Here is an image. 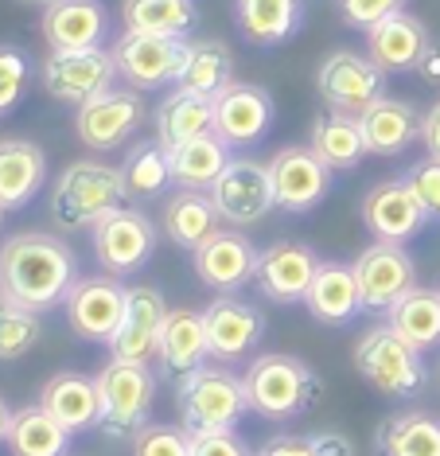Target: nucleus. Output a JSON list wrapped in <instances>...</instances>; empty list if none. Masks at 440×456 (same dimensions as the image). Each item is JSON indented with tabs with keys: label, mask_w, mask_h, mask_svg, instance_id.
<instances>
[{
	"label": "nucleus",
	"mask_w": 440,
	"mask_h": 456,
	"mask_svg": "<svg viewBox=\"0 0 440 456\" xmlns=\"http://www.w3.org/2000/svg\"><path fill=\"white\" fill-rule=\"evenodd\" d=\"M175 410L187 433H215V429H238L249 413L246 382L230 367L203 362L187 379L175 382Z\"/></svg>",
	"instance_id": "20e7f679"
},
{
	"label": "nucleus",
	"mask_w": 440,
	"mask_h": 456,
	"mask_svg": "<svg viewBox=\"0 0 440 456\" xmlns=\"http://www.w3.org/2000/svg\"><path fill=\"white\" fill-rule=\"evenodd\" d=\"M144 113H149V106H144L141 90L110 86L106 94H98V98H90V102H82L78 106L75 133H78V141L86 144V149L110 152V149H118V144H125L133 133H137Z\"/></svg>",
	"instance_id": "ddd939ff"
},
{
	"label": "nucleus",
	"mask_w": 440,
	"mask_h": 456,
	"mask_svg": "<svg viewBox=\"0 0 440 456\" xmlns=\"http://www.w3.org/2000/svg\"><path fill=\"white\" fill-rule=\"evenodd\" d=\"M316 90L335 113H359L386 98V70L359 51H331L316 70Z\"/></svg>",
	"instance_id": "9d476101"
},
{
	"label": "nucleus",
	"mask_w": 440,
	"mask_h": 456,
	"mask_svg": "<svg viewBox=\"0 0 440 456\" xmlns=\"http://www.w3.org/2000/svg\"><path fill=\"white\" fill-rule=\"evenodd\" d=\"M133 456H191V433L183 425L149 421L133 433Z\"/></svg>",
	"instance_id": "a19ab883"
},
{
	"label": "nucleus",
	"mask_w": 440,
	"mask_h": 456,
	"mask_svg": "<svg viewBox=\"0 0 440 456\" xmlns=\"http://www.w3.org/2000/svg\"><path fill=\"white\" fill-rule=\"evenodd\" d=\"M211 359L207 351V328H203V313H191V308H167L164 331H160V375L180 382L191 370H199Z\"/></svg>",
	"instance_id": "393cba45"
},
{
	"label": "nucleus",
	"mask_w": 440,
	"mask_h": 456,
	"mask_svg": "<svg viewBox=\"0 0 440 456\" xmlns=\"http://www.w3.org/2000/svg\"><path fill=\"white\" fill-rule=\"evenodd\" d=\"M312 320L328 328H343L363 313V293L354 281V269L347 262H320L316 277H312L308 293H304Z\"/></svg>",
	"instance_id": "a878e982"
},
{
	"label": "nucleus",
	"mask_w": 440,
	"mask_h": 456,
	"mask_svg": "<svg viewBox=\"0 0 440 456\" xmlns=\"http://www.w3.org/2000/svg\"><path fill=\"white\" fill-rule=\"evenodd\" d=\"M265 168L269 183H273V200L289 215H304L320 207L335 183V172L312 152V144H285L265 160Z\"/></svg>",
	"instance_id": "1a4fd4ad"
},
{
	"label": "nucleus",
	"mask_w": 440,
	"mask_h": 456,
	"mask_svg": "<svg viewBox=\"0 0 440 456\" xmlns=\"http://www.w3.org/2000/svg\"><path fill=\"white\" fill-rule=\"evenodd\" d=\"M405 183L413 188V195L421 200L428 223H440V160L436 157H425L410 164V172H405Z\"/></svg>",
	"instance_id": "37998d69"
},
{
	"label": "nucleus",
	"mask_w": 440,
	"mask_h": 456,
	"mask_svg": "<svg viewBox=\"0 0 440 456\" xmlns=\"http://www.w3.org/2000/svg\"><path fill=\"white\" fill-rule=\"evenodd\" d=\"M195 273L211 293H238L254 281L257 273V250L242 231H215L203 246L191 254Z\"/></svg>",
	"instance_id": "412c9836"
},
{
	"label": "nucleus",
	"mask_w": 440,
	"mask_h": 456,
	"mask_svg": "<svg viewBox=\"0 0 440 456\" xmlns=\"http://www.w3.org/2000/svg\"><path fill=\"white\" fill-rule=\"evenodd\" d=\"M94 257L98 265L113 277H129L144 269L156 254V226L137 207H118L113 215H106L98 226L90 231Z\"/></svg>",
	"instance_id": "0eeeda50"
},
{
	"label": "nucleus",
	"mask_w": 440,
	"mask_h": 456,
	"mask_svg": "<svg viewBox=\"0 0 440 456\" xmlns=\"http://www.w3.org/2000/svg\"><path fill=\"white\" fill-rule=\"evenodd\" d=\"M273 129V98L257 82H230L223 94L215 98V133L230 149L265 141Z\"/></svg>",
	"instance_id": "6ab92c4d"
},
{
	"label": "nucleus",
	"mask_w": 440,
	"mask_h": 456,
	"mask_svg": "<svg viewBox=\"0 0 440 456\" xmlns=\"http://www.w3.org/2000/svg\"><path fill=\"white\" fill-rule=\"evenodd\" d=\"M379 456H440V418L425 410H405L382 421L374 437Z\"/></svg>",
	"instance_id": "f704fd0d"
},
{
	"label": "nucleus",
	"mask_w": 440,
	"mask_h": 456,
	"mask_svg": "<svg viewBox=\"0 0 440 456\" xmlns=\"http://www.w3.org/2000/svg\"><path fill=\"white\" fill-rule=\"evenodd\" d=\"M335 8H339V16H343V24H347V28L371 32L379 20L402 12L405 0H335Z\"/></svg>",
	"instance_id": "c03bdc74"
},
{
	"label": "nucleus",
	"mask_w": 440,
	"mask_h": 456,
	"mask_svg": "<svg viewBox=\"0 0 440 456\" xmlns=\"http://www.w3.org/2000/svg\"><path fill=\"white\" fill-rule=\"evenodd\" d=\"M8 425H12V406L0 398V444H8Z\"/></svg>",
	"instance_id": "3c124183"
},
{
	"label": "nucleus",
	"mask_w": 440,
	"mask_h": 456,
	"mask_svg": "<svg viewBox=\"0 0 440 456\" xmlns=\"http://www.w3.org/2000/svg\"><path fill=\"white\" fill-rule=\"evenodd\" d=\"M167 164H172L175 188L207 191L230 164V144L218 137V133H203V137H191L187 144L167 149Z\"/></svg>",
	"instance_id": "2f4dec72"
},
{
	"label": "nucleus",
	"mask_w": 440,
	"mask_h": 456,
	"mask_svg": "<svg viewBox=\"0 0 440 456\" xmlns=\"http://www.w3.org/2000/svg\"><path fill=\"white\" fill-rule=\"evenodd\" d=\"M167 320L164 293L156 285H133L129 300H125V320L118 328V336L110 339V355L113 362H137L149 367L160 355V331Z\"/></svg>",
	"instance_id": "dca6fc26"
},
{
	"label": "nucleus",
	"mask_w": 440,
	"mask_h": 456,
	"mask_svg": "<svg viewBox=\"0 0 440 456\" xmlns=\"http://www.w3.org/2000/svg\"><path fill=\"white\" fill-rule=\"evenodd\" d=\"M39 406H44L59 425H67L70 433H86L102 421V390L94 375L82 370H59L44 382L39 390Z\"/></svg>",
	"instance_id": "b1692460"
},
{
	"label": "nucleus",
	"mask_w": 440,
	"mask_h": 456,
	"mask_svg": "<svg viewBox=\"0 0 440 456\" xmlns=\"http://www.w3.org/2000/svg\"><path fill=\"white\" fill-rule=\"evenodd\" d=\"M421 144L428 149V157L440 160V102H433L421 118Z\"/></svg>",
	"instance_id": "09e8293b"
},
{
	"label": "nucleus",
	"mask_w": 440,
	"mask_h": 456,
	"mask_svg": "<svg viewBox=\"0 0 440 456\" xmlns=\"http://www.w3.org/2000/svg\"><path fill=\"white\" fill-rule=\"evenodd\" d=\"M316 269H320V257L312 246L281 238V242L257 250L254 285H257V293L265 300H273V305H297V300H304V293H308Z\"/></svg>",
	"instance_id": "a211bd4d"
},
{
	"label": "nucleus",
	"mask_w": 440,
	"mask_h": 456,
	"mask_svg": "<svg viewBox=\"0 0 440 456\" xmlns=\"http://www.w3.org/2000/svg\"><path fill=\"white\" fill-rule=\"evenodd\" d=\"M70 437L75 433L67 425H59L39 402L12 410V425H8V449H12V456H67Z\"/></svg>",
	"instance_id": "e433bc0d"
},
{
	"label": "nucleus",
	"mask_w": 440,
	"mask_h": 456,
	"mask_svg": "<svg viewBox=\"0 0 440 456\" xmlns=\"http://www.w3.org/2000/svg\"><path fill=\"white\" fill-rule=\"evenodd\" d=\"M121 20L125 32L187 36V28L195 24V0H125Z\"/></svg>",
	"instance_id": "58836bf2"
},
{
	"label": "nucleus",
	"mask_w": 440,
	"mask_h": 456,
	"mask_svg": "<svg viewBox=\"0 0 440 456\" xmlns=\"http://www.w3.org/2000/svg\"><path fill=\"white\" fill-rule=\"evenodd\" d=\"M308 441H312V452H316V456H354L351 437H343V433H335V429L312 433Z\"/></svg>",
	"instance_id": "de8ad7c7"
},
{
	"label": "nucleus",
	"mask_w": 440,
	"mask_h": 456,
	"mask_svg": "<svg viewBox=\"0 0 440 456\" xmlns=\"http://www.w3.org/2000/svg\"><path fill=\"white\" fill-rule=\"evenodd\" d=\"M28 78H31L28 55L12 44H0V118L20 106V98H24V90H28Z\"/></svg>",
	"instance_id": "79ce46f5"
},
{
	"label": "nucleus",
	"mask_w": 440,
	"mask_h": 456,
	"mask_svg": "<svg viewBox=\"0 0 440 456\" xmlns=\"http://www.w3.org/2000/svg\"><path fill=\"white\" fill-rule=\"evenodd\" d=\"M246 398L249 410L265 421H292L300 413H308L320 402L323 394V379L312 362H304L297 355H281V351H269V355H257L246 367Z\"/></svg>",
	"instance_id": "f03ea898"
},
{
	"label": "nucleus",
	"mask_w": 440,
	"mask_h": 456,
	"mask_svg": "<svg viewBox=\"0 0 440 456\" xmlns=\"http://www.w3.org/2000/svg\"><path fill=\"white\" fill-rule=\"evenodd\" d=\"M113 51L118 78H125L133 90H156L164 82H175L187 55L183 36H149V32H125Z\"/></svg>",
	"instance_id": "4468645a"
},
{
	"label": "nucleus",
	"mask_w": 440,
	"mask_h": 456,
	"mask_svg": "<svg viewBox=\"0 0 440 456\" xmlns=\"http://www.w3.org/2000/svg\"><path fill=\"white\" fill-rule=\"evenodd\" d=\"M363 226L374 234V242H394L405 246L410 238H417L428 226V215L421 200L413 195V188L402 180H382L363 195Z\"/></svg>",
	"instance_id": "f3484780"
},
{
	"label": "nucleus",
	"mask_w": 440,
	"mask_h": 456,
	"mask_svg": "<svg viewBox=\"0 0 440 456\" xmlns=\"http://www.w3.org/2000/svg\"><path fill=\"white\" fill-rule=\"evenodd\" d=\"M359 129L366 141V152L374 157H397L421 137V118L410 102L402 98H379L374 106L359 113Z\"/></svg>",
	"instance_id": "cd10ccee"
},
{
	"label": "nucleus",
	"mask_w": 440,
	"mask_h": 456,
	"mask_svg": "<svg viewBox=\"0 0 440 456\" xmlns=\"http://www.w3.org/2000/svg\"><path fill=\"white\" fill-rule=\"evenodd\" d=\"M312 152H316L331 172L359 168L366 157L359 118H354V113H335V110L320 113V118L312 121Z\"/></svg>",
	"instance_id": "72a5a7b5"
},
{
	"label": "nucleus",
	"mask_w": 440,
	"mask_h": 456,
	"mask_svg": "<svg viewBox=\"0 0 440 456\" xmlns=\"http://www.w3.org/2000/svg\"><path fill=\"white\" fill-rule=\"evenodd\" d=\"M0 219H4V207H0Z\"/></svg>",
	"instance_id": "5fc2aeb1"
},
{
	"label": "nucleus",
	"mask_w": 440,
	"mask_h": 456,
	"mask_svg": "<svg viewBox=\"0 0 440 456\" xmlns=\"http://www.w3.org/2000/svg\"><path fill=\"white\" fill-rule=\"evenodd\" d=\"M215 133V98H199L191 90L175 86L160 106H156V141L164 149L187 144L191 137Z\"/></svg>",
	"instance_id": "c756f323"
},
{
	"label": "nucleus",
	"mask_w": 440,
	"mask_h": 456,
	"mask_svg": "<svg viewBox=\"0 0 440 456\" xmlns=\"http://www.w3.org/2000/svg\"><path fill=\"white\" fill-rule=\"evenodd\" d=\"M44 39L51 51H86L102 47L110 32V12L102 0H55L44 8Z\"/></svg>",
	"instance_id": "5701e85b"
},
{
	"label": "nucleus",
	"mask_w": 440,
	"mask_h": 456,
	"mask_svg": "<svg viewBox=\"0 0 440 456\" xmlns=\"http://www.w3.org/2000/svg\"><path fill=\"white\" fill-rule=\"evenodd\" d=\"M354 370L386 398H413L428 382L425 351L413 347L410 339H402L390 324H379L359 336V344H354Z\"/></svg>",
	"instance_id": "39448f33"
},
{
	"label": "nucleus",
	"mask_w": 440,
	"mask_h": 456,
	"mask_svg": "<svg viewBox=\"0 0 440 456\" xmlns=\"http://www.w3.org/2000/svg\"><path fill=\"white\" fill-rule=\"evenodd\" d=\"M428 39H433V32H428L413 12L402 8V12L379 20V24L366 32V55H371L374 67H382L386 75H405V70H417Z\"/></svg>",
	"instance_id": "4be33fe9"
},
{
	"label": "nucleus",
	"mask_w": 440,
	"mask_h": 456,
	"mask_svg": "<svg viewBox=\"0 0 440 456\" xmlns=\"http://www.w3.org/2000/svg\"><path fill=\"white\" fill-rule=\"evenodd\" d=\"M207 328V351L215 362H238L261 344L265 336V316L257 305H249L238 293H218L203 308Z\"/></svg>",
	"instance_id": "2eb2a0df"
},
{
	"label": "nucleus",
	"mask_w": 440,
	"mask_h": 456,
	"mask_svg": "<svg viewBox=\"0 0 440 456\" xmlns=\"http://www.w3.org/2000/svg\"><path fill=\"white\" fill-rule=\"evenodd\" d=\"M386 324L413 347H436L440 344V289H410L386 308Z\"/></svg>",
	"instance_id": "c9c22d12"
},
{
	"label": "nucleus",
	"mask_w": 440,
	"mask_h": 456,
	"mask_svg": "<svg viewBox=\"0 0 440 456\" xmlns=\"http://www.w3.org/2000/svg\"><path fill=\"white\" fill-rule=\"evenodd\" d=\"M39 75H44V90L55 102L82 106V102L106 94L113 82H118V63H113V51H102V47L51 51Z\"/></svg>",
	"instance_id": "9b49d317"
},
{
	"label": "nucleus",
	"mask_w": 440,
	"mask_h": 456,
	"mask_svg": "<svg viewBox=\"0 0 440 456\" xmlns=\"http://www.w3.org/2000/svg\"><path fill=\"white\" fill-rule=\"evenodd\" d=\"M78 281V257L55 234H12L0 246V297L28 313H47Z\"/></svg>",
	"instance_id": "f257e3e1"
},
{
	"label": "nucleus",
	"mask_w": 440,
	"mask_h": 456,
	"mask_svg": "<svg viewBox=\"0 0 440 456\" xmlns=\"http://www.w3.org/2000/svg\"><path fill=\"white\" fill-rule=\"evenodd\" d=\"M129 200L121 183V168L102 160H75L55 175L51 188V219L59 231L78 234L94 231L106 215H113L118 207Z\"/></svg>",
	"instance_id": "7ed1b4c3"
},
{
	"label": "nucleus",
	"mask_w": 440,
	"mask_h": 456,
	"mask_svg": "<svg viewBox=\"0 0 440 456\" xmlns=\"http://www.w3.org/2000/svg\"><path fill=\"white\" fill-rule=\"evenodd\" d=\"M417 75H421V82H428V86H440V39H428L421 63H417Z\"/></svg>",
	"instance_id": "8fccbe9b"
},
{
	"label": "nucleus",
	"mask_w": 440,
	"mask_h": 456,
	"mask_svg": "<svg viewBox=\"0 0 440 456\" xmlns=\"http://www.w3.org/2000/svg\"><path fill=\"white\" fill-rule=\"evenodd\" d=\"M160 226L164 234L172 238L180 250H199L215 231H218V211L211 203L207 191H191V188H180L172 200L164 203V215H160Z\"/></svg>",
	"instance_id": "7c9ffc66"
},
{
	"label": "nucleus",
	"mask_w": 440,
	"mask_h": 456,
	"mask_svg": "<svg viewBox=\"0 0 440 456\" xmlns=\"http://www.w3.org/2000/svg\"><path fill=\"white\" fill-rule=\"evenodd\" d=\"M191 456H254V452L238 437V429H215V433H191Z\"/></svg>",
	"instance_id": "a18cd8bd"
},
{
	"label": "nucleus",
	"mask_w": 440,
	"mask_h": 456,
	"mask_svg": "<svg viewBox=\"0 0 440 456\" xmlns=\"http://www.w3.org/2000/svg\"><path fill=\"white\" fill-rule=\"evenodd\" d=\"M36 344H39V313L4 305V313H0V359L4 362L24 359Z\"/></svg>",
	"instance_id": "ea45409f"
},
{
	"label": "nucleus",
	"mask_w": 440,
	"mask_h": 456,
	"mask_svg": "<svg viewBox=\"0 0 440 456\" xmlns=\"http://www.w3.org/2000/svg\"><path fill=\"white\" fill-rule=\"evenodd\" d=\"M254 456H316L312 452L308 437H292V433H281V437H269Z\"/></svg>",
	"instance_id": "49530a36"
},
{
	"label": "nucleus",
	"mask_w": 440,
	"mask_h": 456,
	"mask_svg": "<svg viewBox=\"0 0 440 456\" xmlns=\"http://www.w3.org/2000/svg\"><path fill=\"white\" fill-rule=\"evenodd\" d=\"M351 269L363 293V308H390L397 297L417 285L413 257L405 254V246L394 242H371L366 250H359Z\"/></svg>",
	"instance_id": "aec40b11"
},
{
	"label": "nucleus",
	"mask_w": 440,
	"mask_h": 456,
	"mask_svg": "<svg viewBox=\"0 0 440 456\" xmlns=\"http://www.w3.org/2000/svg\"><path fill=\"white\" fill-rule=\"evenodd\" d=\"M4 305H8V300H4V297H0V313H4Z\"/></svg>",
	"instance_id": "864d4df0"
},
{
	"label": "nucleus",
	"mask_w": 440,
	"mask_h": 456,
	"mask_svg": "<svg viewBox=\"0 0 440 456\" xmlns=\"http://www.w3.org/2000/svg\"><path fill=\"white\" fill-rule=\"evenodd\" d=\"M207 195H211L218 219H226L234 231L257 226L277 207L273 183H269V168L261 160H249V157H230V164L211 188H207Z\"/></svg>",
	"instance_id": "6e6552de"
},
{
	"label": "nucleus",
	"mask_w": 440,
	"mask_h": 456,
	"mask_svg": "<svg viewBox=\"0 0 440 456\" xmlns=\"http://www.w3.org/2000/svg\"><path fill=\"white\" fill-rule=\"evenodd\" d=\"M238 32L254 47H281L304 24V0H234Z\"/></svg>",
	"instance_id": "c85d7f7f"
},
{
	"label": "nucleus",
	"mask_w": 440,
	"mask_h": 456,
	"mask_svg": "<svg viewBox=\"0 0 440 456\" xmlns=\"http://www.w3.org/2000/svg\"><path fill=\"white\" fill-rule=\"evenodd\" d=\"M28 4H39V8H51V4H55V0H28Z\"/></svg>",
	"instance_id": "603ef678"
},
{
	"label": "nucleus",
	"mask_w": 440,
	"mask_h": 456,
	"mask_svg": "<svg viewBox=\"0 0 440 456\" xmlns=\"http://www.w3.org/2000/svg\"><path fill=\"white\" fill-rule=\"evenodd\" d=\"M121 183L129 200H156L167 183H172V164H167V149L160 141H141L125 152L121 164Z\"/></svg>",
	"instance_id": "4c0bfd02"
},
{
	"label": "nucleus",
	"mask_w": 440,
	"mask_h": 456,
	"mask_svg": "<svg viewBox=\"0 0 440 456\" xmlns=\"http://www.w3.org/2000/svg\"><path fill=\"white\" fill-rule=\"evenodd\" d=\"M125 300H129V289L121 285V277L90 273L70 285L62 308H67L70 328H75L82 339H90V344H110L125 320Z\"/></svg>",
	"instance_id": "f8f14e48"
},
{
	"label": "nucleus",
	"mask_w": 440,
	"mask_h": 456,
	"mask_svg": "<svg viewBox=\"0 0 440 456\" xmlns=\"http://www.w3.org/2000/svg\"><path fill=\"white\" fill-rule=\"evenodd\" d=\"M102 390V433L110 437H133L141 425H149L152 402H156V375L137 362H106L98 370Z\"/></svg>",
	"instance_id": "423d86ee"
},
{
	"label": "nucleus",
	"mask_w": 440,
	"mask_h": 456,
	"mask_svg": "<svg viewBox=\"0 0 440 456\" xmlns=\"http://www.w3.org/2000/svg\"><path fill=\"white\" fill-rule=\"evenodd\" d=\"M230 82H234V55H230L223 39H195V44H187L175 86L191 90L199 98H218Z\"/></svg>",
	"instance_id": "473e14b6"
},
{
	"label": "nucleus",
	"mask_w": 440,
	"mask_h": 456,
	"mask_svg": "<svg viewBox=\"0 0 440 456\" xmlns=\"http://www.w3.org/2000/svg\"><path fill=\"white\" fill-rule=\"evenodd\" d=\"M47 180V152L36 141L8 137L0 141V207L20 211L39 195Z\"/></svg>",
	"instance_id": "bb28decb"
}]
</instances>
